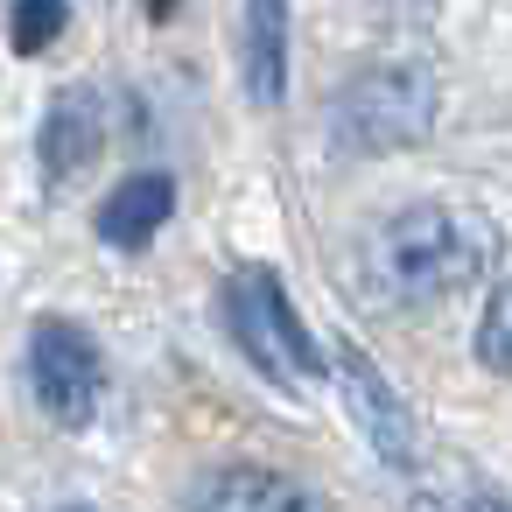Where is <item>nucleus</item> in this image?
Wrapping results in <instances>:
<instances>
[{"label": "nucleus", "mask_w": 512, "mask_h": 512, "mask_svg": "<svg viewBox=\"0 0 512 512\" xmlns=\"http://www.w3.org/2000/svg\"><path fill=\"white\" fill-rule=\"evenodd\" d=\"M498 260V225L470 204H407L358 239V288L386 309H428L484 281Z\"/></svg>", "instance_id": "nucleus-1"}, {"label": "nucleus", "mask_w": 512, "mask_h": 512, "mask_svg": "<svg viewBox=\"0 0 512 512\" xmlns=\"http://www.w3.org/2000/svg\"><path fill=\"white\" fill-rule=\"evenodd\" d=\"M225 330H232V344L246 351V365L260 372V379H274V386H309L316 372H323V351H316V337H309V323H302V309H295V295H288V281L274 274V267H232L225 274Z\"/></svg>", "instance_id": "nucleus-2"}, {"label": "nucleus", "mask_w": 512, "mask_h": 512, "mask_svg": "<svg viewBox=\"0 0 512 512\" xmlns=\"http://www.w3.org/2000/svg\"><path fill=\"white\" fill-rule=\"evenodd\" d=\"M435 127V78L421 64H372L330 106V141L344 155H393L428 141Z\"/></svg>", "instance_id": "nucleus-3"}, {"label": "nucleus", "mask_w": 512, "mask_h": 512, "mask_svg": "<svg viewBox=\"0 0 512 512\" xmlns=\"http://www.w3.org/2000/svg\"><path fill=\"white\" fill-rule=\"evenodd\" d=\"M29 386H36V407L57 421V428H92L99 407H106V351L85 323L71 316H43L36 337H29Z\"/></svg>", "instance_id": "nucleus-4"}, {"label": "nucleus", "mask_w": 512, "mask_h": 512, "mask_svg": "<svg viewBox=\"0 0 512 512\" xmlns=\"http://www.w3.org/2000/svg\"><path fill=\"white\" fill-rule=\"evenodd\" d=\"M330 365H337V393H344V407H351L358 435L372 442V456H379V463H393V470H414L421 435H414V414H407V400L393 393V379H386L358 344H337V351H330Z\"/></svg>", "instance_id": "nucleus-5"}, {"label": "nucleus", "mask_w": 512, "mask_h": 512, "mask_svg": "<svg viewBox=\"0 0 512 512\" xmlns=\"http://www.w3.org/2000/svg\"><path fill=\"white\" fill-rule=\"evenodd\" d=\"M190 512H323V498L309 484H295L288 470L225 463V470H211V477L190 484Z\"/></svg>", "instance_id": "nucleus-6"}, {"label": "nucleus", "mask_w": 512, "mask_h": 512, "mask_svg": "<svg viewBox=\"0 0 512 512\" xmlns=\"http://www.w3.org/2000/svg\"><path fill=\"white\" fill-rule=\"evenodd\" d=\"M106 148V99L92 85H64L43 113V176L71 183L92 169V155Z\"/></svg>", "instance_id": "nucleus-7"}, {"label": "nucleus", "mask_w": 512, "mask_h": 512, "mask_svg": "<svg viewBox=\"0 0 512 512\" xmlns=\"http://www.w3.org/2000/svg\"><path fill=\"white\" fill-rule=\"evenodd\" d=\"M169 211H176V176L141 169V176H127V183L106 190V204H99V239H106L113 253H148L155 232L169 225Z\"/></svg>", "instance_id": "nucleus-8"}, {"label": "nucleus", "mask_w": 512, "mask_h": 512, "mask_svg": "<svg viewBox=\"0 0 512 512\" xmlns=\"http://www.w3.org/2000/svg\"><path fill=\"white\" fill-rule=\"evenodd\" d=\"M246 92L253 106H281L288 92V0H246Z\"/></svg>", "instance_id": "nucleus-9"}, {"label": "nucleus", "mask_w": 512, "mask_h": 512, "mask_svg": "<svg viewBox=\"0 0 512 512\" xmlns=\"http://www.w3.org/2000/svg\"><path fill=\"white\" fill-rule=\"evenodd\" d=\"M64 29H71V0H15V8H8L15 57H43Z\"/></svg>", "instance_id": "nucleus-10"}, {"label": "nucleus", "mask_w": 512, "mask_h": 512, "mask_svg": "<svg viewBox=\"0 0 512 512\" xmlns=\"http://www.w3.org/2000/svg\"><path fill=\"white\" fill-rule=\"evenodd\" d=\"M477 365L484 372H498V379H512V274L491 288V302H484V323H477Z\"/></svg>", "instance_id": "nucleus-11"}, {"label": "nucleus", "mask_w": 512, "mask_h": 512, "mask_svg": "<svg viewBox=\"0 0 512 512\" xmlns=\"http://www.w3.org/2000/svg\"><path fill=\"white\" fill-rule=\"evenodd\" d=\"M470 512H512V505H505L498 491H477V498H470Z\"/></svg>", "instance_id": "nucleus-12"}, {"label": "nucleus", "mask_w": 512, "mask_h": 512, "mask_svg": "<svg viewBox=\"0 0 512 512\" xmlns=\"http://www.w3.org/2000/svg\"><path fill=\"white\" fill-rule=\"evenodd\" d=\"M148 15H155V22H169V15H176V0H148Z\"/></svg>", "instance_id": "nucleus-13"}]
</instances>
